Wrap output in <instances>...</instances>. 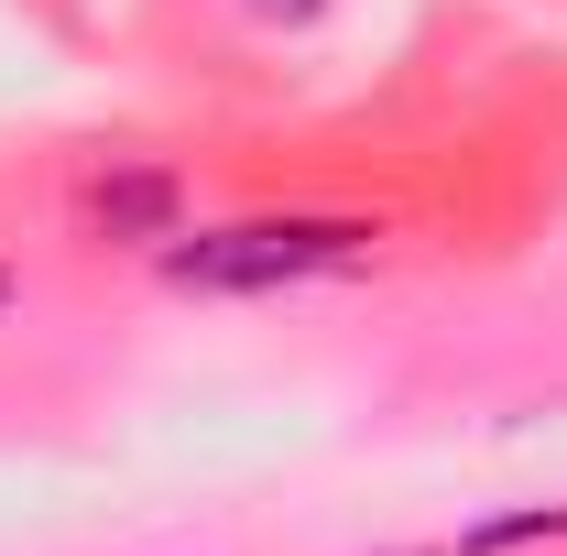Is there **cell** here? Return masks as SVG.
Masks as SVG:
<instances>
[{"label": "cell", "instance_id": "2", "mask_svg": "<svg viewBox=\"0 0 567 556\" xmlns=\"http://www.w3.org/2000/svg\"><path fill=\"white\" fill-rule=\"evenodd\" d=\"M87 218L110 240H164L175 229V175H99L87 186Z\"/></svg>", "mask_w": 567, "mask_h": 556}, {"label": "cell", "instance_id": "1", "mask_svg": "<svg viewBox=\"0 0 567 556\" xmlns=\"http://www.w3.org/2000/svg\"><path fill=\"white\" fill-rule=\"evenodd\" d=\"M371 251L360 218H240V229H197L164 251V274L197 284V295H262V284H306V274H339Z\"/></svg>", "mask_w": 567, "mask_h": 556}, {"label": "cell", "instance_id": "4", "mask_svg": "<svg viewBox=\"0 0 567 556\" xmlns=\"http://www.w3.org/2000/svg\"><path fill=\"white\" fill-rule=\"evenodd\" d=\"M240 11H251V22H317L328 0H240Z\"/></svg>", "mask_w": 567, "mask_h": 556}, {"label": "cell", "instance_id": "5", "mask_svg": "<svg viewBox=\"0 0 567 556\" xmlns=\"http://www.w3.org/2000/svg\"><path fill=\"white\" fill-rule=\"evenodd\" d=\"M0 306H11V274H0Z\"/></svg>", "mask_w": 567, "mask_h": 556}, {"label": "cell", "instance_id": "3", "mask_svg": "<svg viewBox=\"0 0 567 556\" xmlns=\"http://www.w3.org/2000/svg\"><path fill=\"white\" fill-rule=\"evenodd\" d=\"M535 535H567V502H535V513H513V524H481L458 556H502V546H535Z\"/></svg>", "mask_w": 567, "mask_h": 556}]
</instances>
